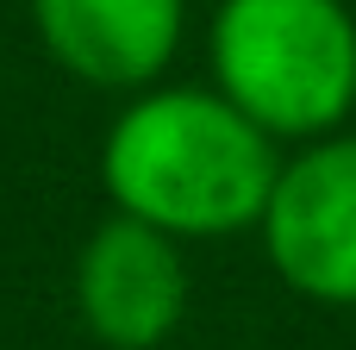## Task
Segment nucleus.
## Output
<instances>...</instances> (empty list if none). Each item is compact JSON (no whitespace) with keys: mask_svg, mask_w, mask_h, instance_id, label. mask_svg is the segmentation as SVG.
Wrapping results in <instances>:
<instances>
[{"mask_svg":"<svg viewBox=\"0 0 356 350\" xmlns=\"http://www.w3.org/2000/svg\"><path fill=\"white\" fill-rule=\"evenodd\" d=\"M282 144L219 88H138L100 138V188L113 213L163 225L169 238L257 232Z\"/></svg>","mask_w":356,"mask_h":350,"instance_id":"nucleus-1","label":"nucleus"},{"mask_svg":"<svg viewBox=\"0 0 356 350\" xmlns=\"http://www.w3.org/2000/svg\"><path fill=\"white\" fill-rule=\"evenodd\" d=\"M207 63L213 88L275 144L344 132L356 106V19L344 0H219Z\"/></svg>","mask_w":356,"mask_h":350,"instance_id":"nucleus-2","label":"nucleus"},{"mask_svg":"<svg viewBox=\"0 0 356 350\" xmlns=\"http://www.w3.org/2000/svg\"><path fill=\"white\" fill-rule=\"evenodd\" d=\"M257 238L300 301L356 307V132H325L282 157Z\"/></svg>","mask_w":356,"mask_h":350,"instance_id":"nucleus-3","label":"nucleus"},{"mask_svg":"<svg viewBox=\"0 0 356 350\" xmlns=\"http://www.w3.org/2000/svg\"><path fill=\"white\" fill-rule=\"evenodd\" d=\"M188 257L181 238L163 225H144L131 213H113L106 225L88 232L75 257V313L88 338L106 350H156L175 338L188 319Z\"/></svg>","mask_w":356,"mask_h":350,"instance_id":"nucleus-4","label":"nucleus"},{"mask_svg":"<svg viewBox=\"0 0 356 350\" xmlns=\"http://www.w3.org/2000/svg\"><path fill=\"white\" fill-rule=\"evenodd\" d=\"M44 56L106 94L163 81L188 38V0H25Z\"/></svg>","mask_w":356,"mask_h":350,"instance_id":"nucleus-5","label":"nucleus"}]
</instances>
